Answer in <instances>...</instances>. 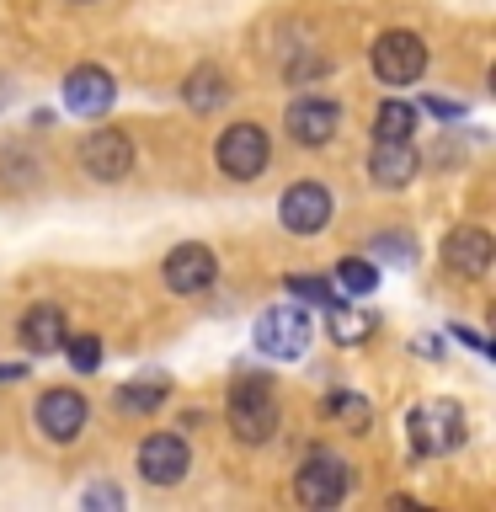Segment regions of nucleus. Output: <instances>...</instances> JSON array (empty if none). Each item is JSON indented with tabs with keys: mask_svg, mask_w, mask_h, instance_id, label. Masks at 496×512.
I'll return each mask as SVG.
<instances>
[{
	"mask_svg": "<svg viewBox=\"0 0 496 512\" xmlns=\"http://www.w3.org/2000/svg\"><path fill=\"white\" fill-rule=\"evenodd\" d=\"M224 422H230L235 443L262 448L278 432V390H272V379L267 374H235L230 400H224Z\"/></svg>",
	"mask_w": 496,
	"mask_h": 512,
	"instance_id": "obj_1",
	"label": "nucleus"
},
{
	"mask_svg": "<svg viewBox=\"0 0 496 512\" xmlns=\"http://www.w3.org/2000/svg\"><path fill=\"white\" fill-rule=\"evenodd\" d=\"M406 448L411 459H443L464 448V406L454 400H422V406L406 411Z\"/></svg>",
	"mask_w": 496,
	"mask_h": 512,
	"instance_id": "obj_2",
	"label": "nucleus"
},
{
	"mask_svg": "<svg viewBox=\"0 0 496 512\" xmlns=\"http://www.w3.org/2000/svg\"><path fill=\"white\" fill-rule=\"evenodd\" d=\"M251 342L272 363H299L304 352H310V342H315V326H310V315H304L299 304H272V310L256 315Z\"/></svg>",
	"mask_w": 496,
	"mask_h": 512,
	"instance_id": "obj_3",
	"label": "nucleus"
},
{
	"mask_svg": "<svg viewBox=\"0 0 496 512\" xmlns=\"http://www.w3.org/2000/svg\"><path fill=\"white\" fill-rule=\"evenodd\" d=\"M368 70H374L379 86H416V80L427 75V38L422 32H406V27H395V32H384V38L368 48Z\"/></svg>",
	"mask_w": 496,
	"mask_h": 512,
	"instance_id": "obj_4",
	"label": "nucleus"
},
{
	"mask_svg": "<svg viewBox=\"0 0 496 512\" xmlns=\"http://www.w3.org/2000/svg\"><path fill=\"white\" fill-rule=\"evenodd\" d=\"M347 491H352L347 459L326 454V448H315V454H304V464L294 470V496H299L304 507H315V512H331V507H342V502H347Z\"/></svg>",
	"mask_w": 496,
	"mask_h": 512,
	"instance_id": "obj_5",
	"label": "nucleus"
},
{
	"mask_svg": "<svg viewBox=\"0 0 496 512\" xmlns=\"http://www.w3.org/2000/svg\"><path fill=\"white\" fill-rule=\"evenodd\" d=\"M214 160L230 182H256L272 160V144H267V128L262 123H230L214 144Z\"/></svg>",
	"mask_w": 496,
	"mask_h": 512,
	"instance_id": "obj_6",
	"label": "nucleus"
},
{
	"mask_svg": "<svg viewBox=\"0 0 496 512\" xmlns=\"http://www.w3.org/2000/svg\"><path fill=\"white\" fill-rule=\"evenodd\" d=\"M139 480L144 486H182L187 470H192V448L182 432H150L139 443Z\"/></svg>",
	"mask_w": 496,
	"mask_h": 512,
	"instance_id": "obj_7",
	"label": "nucleus"
},
{
	"mask_svg": "<svg viewBox=\"0 0 496 512\" xmlns=\"http://www.w3.org/2000/svg\"><path fill=\"white\" fill-rule=\"evenodd\" d=\"M80 171H86L91 182H123V176L134 171V139H128L123 128H91V134L80 139Z\"/></svg>",
	"mask_w": 496,
	"mask_h": 512,
	"instance_id": "obj_8",
	"label": "nucleus"
},
{
	"mask_svg": "<svg viewBox=\"0 0 496 512\" xmlns=\"http://www.w3.org/2000/svg\"><path fill=\"white\" fill-rule=\"evenodd\" d=\"M331 214H336V198L326 182H294L278 198V219L288 235H320L331 224Z\"/></svg>",
	"mask_w": 496,
	"mask_h": 512,
	"instance_id": "obj_9",
	"label": "nucleus"
},
{
	"mask_svg": "<svg viewBox=\"0 0 496 512\" xmlns=\"http://www.w3.org/2000/svg\"><path fill=\"white\" fill-rule=\"evenodd\" d=\"M166 288L171 294H187V299H198V294H208V288L219 283V256H214V246H203V240H182L171 256H166Z\"/></svg>",
	"mask_w": 496,
	"mask_h": 512,
	"instance_id": "obj_10",
	"label": "nucleus"
},
{
	"mask_svg": "<svg viewBox=\"0 0 496 512\" xmlns=\"http://www.w3.org/2000/svg\"><path fill=\"white\" fill-rule=\"evenodd\" d=\"M32 422H38V432L48 443H75L80 432H86V422H91V406H86V395L80 390H43L38 395V411H32Z\"/></svg>",
	"mask_w": 496,
	"mask_h": 512,
	"instance_id": "obj_11",
	"label": "nucleus"
},
{
	"mask_svg": "<svg viewBox=\"0 0 496 512\" xmlns=\"http://www.w3.org/2000/svg\"><path fill=\"white\" fill-rule=\"evenodd\" d=\"M283 128L299 150H326L336 139V128H342V107H336L331 96H299V102L283 112Z\"/></svg>",
	"mask_w": 496,
	"mask_h": 512,
	"instance_id": "obj_12",
	"label": "nucleus"
},
{
	"mask_svg": "<svg viewBox=\"0 0 496 512\" xmlns=\"http://www.w3.org/2000/svg\"><path fill=\"white\" fill-rule=\"evenodd\" d=\"M496 262V240L480 224H459V230L443 235V267L459 272V278H486Z\"/></svg>",
	"mask_w": 496,
	"mask_h": 512,
	"instance_id": "obj_13",
	"label": "nucleus"
},
{
	"mask_svg": "<svg viewBox=\"0 0 496 512\" xmlns=\"http://www.w3.org/2000/svg\"><path fill=\"white\" fill-rule=\"evenodd\" d=\"M112 96H118V80H112L102 64H75V70L64 75V107H70L75 118H102L112 107Z\"/></svg>",
	"mask_w": 496,
	"mask_h": 512,
	"instance_id": "obj_14",
	"label": "nucleus"
},
{
	"mask_svg": "<svg viewBox=\"0 0 496 512\" xmlns=\"http://www.w3.org/2000/svg\"><path fill=\"white\" fill-rule=\"evenodd\" d=\"M416 171H422V155H416L411 139H374V150H368V176H374L379 187H411Z\"/></svg>",
	"mask_w": 496,
	"mask_h": 512,
	"instance_id": "obj_15",
	"label": "nucleus"
},
{
	"mask_svg": "<svg viewBox=\"0 0 496 512\" xmlns=\"http://www.w3.org/2000/svg\"><path fill=\"white\" fill-rule=\"evenodd\" d=\"M64 310L54 299H43V304H32V310L16 320V342H22L32 358H48V352H59V342H64Z\"/></svg>",
	"mask_w": 496,
	"mask_h": 512,
	"instance_id": "obj_16",
	"label": "nucleus"
},
{
	"mask_svg": "<svg viewBox=\"0 0 496 512\" xmlns=\"http://www.w3.org/2000/svg\"><path fill=\"white\" fill-rule=\"evenodd\" d=\"M182 102H187L192 112H198V118H203V112H214V107H224V102H230V80H224V70H219V64H198V70L187 75V86H182Z\"/></svg>",
	"mask_w": 496,
	"mask_h": 512,
	"instance_id": "obj_17",
	"label": "nucleus"
},
{
	"mask_svg": "<svg viewBox=\"0 0 496 512\" xmlns=\"http://www.w3.org/2000/svg\"><path fill=\"white\" fill-rule=\"evenodd\" d=\"M320 411H326L342 432H352V438L374 432V406H368V395H358V390H331L320 400Z\"/></svg>",
	"mask_w": 496,
	"mask_h": 512,
	"instance_id": "obj_18",
	"label": "nucleus"
},
{
	"mask_svg": "<svg viewBox=\"0 0 496 512\" xmlns=\"http://www.w3.org/2000/svg\"><path fill=\"white\" fill-rule=\"evenodd\" d=\"M416 128H422V107H416V102H400V96L379 102V112H374V139H411Z\"/></svg>",
	"mask_w": 496,
	"mask_h": 512,
	"instance_id": "obj_19",
	"label": "nucleus"
},
{
	"mask_svg": "<svg viewBox=\"0 0 496 512\" xmlns=\"http://www.w3.org/2000/svg\"><path fill=\"white\" fill-rule=\"evenodd\" d=\"M166 395H171V379H166V374L134 379V384H123V390H118V411H134V416H139V411H155Z\"/></svg>",
	"mask_w": 496,
	"mask_h": 512,
	"instance_id": "obj_20",
	"label": "nucleus"
},
{
	"mask_svg": "<svg viewBox=\"0 0 496 512\" xmlns=\"http://www.w3.org/2000/svg\"><path fill=\"white\" fill-rule=\"evenodd\" d=\"M336 288H342V294H352V299H368V294L379 288V267L363 262V256H347V262L336 267Z\"/></svg>",
	"mask_w": 496,
	"mask_h": 512,
	"instance_id": "obj_21",
	"label": "nucleus"
},
{
	"mask_svg": "<svg viewBox=\"0 0 496 512\" xmlns=\"http://www.w3.org/2000/svg\"><path fill=\"white\" fill-rule=\"evenodd\" d=\"M64 352H70V368H75V374H96V363H102V336H64V342H59Z\"/></svg>",
	"mask_w": 496,
	"mask_h": 512,
	"instance_id": "obj_22",
	"label": "nucleus"
},
{
	"mask_svg": "<svg viewBox=\"0 0 496 512\" xmlns=\"http://www.w3.org/2000/svg\"><path fill=\"white\" fill-rule=\"evenodd\" d=\"M368 256H384V262H395V267H411L416 262V240H406V235H374V240H368Z\"/></svg>",
	"mask_w": 496,
	"mask_h": 512,
	"instance_id": "obj_23",
	"label": "nucleus"
},
{
	"mask_svg": "<svg viewBox=\"0 0 496 512\" xmlns=\"http://www.w3.org/2000/svg\"><path fill=\"white\" fill-rule=\"evenodd\" d=\"M331 336L352 347L358 336H368V315H352L347 304H331Z\"/></svg>",
	"mask_w": 496,
	"mask_h": 512,
	"instance_id": "obj_24",
	"label": "nucleus"
},
{
	"mask_svg": "<svg viewBox=\"0 0 496 512\" xmlns=\"http://www.w3.org/2000/svg\"><path fill=\"white\" fill-rule=\"evenodd\" d=\"M288 294L315 299V304H326V310H331V304H342V299H336V283H326V278H299V272L288 278Z\"/></svg>",
	"mask_w": 496,
	"mask_h": 512,
	"instance_id": "obj_25",
	"label": "nucleus"
},
{
	"mask_svg": "<svg viewBox=\"0 0 496 512\" xmlns=\"http://www.w3.org/2000/svg\"><path fill=\"white\" fill-rule=\"evenodd\" d=\"M86 507H123V491L118 486H91L86 491Z\"/></svg>",
	"mask_w": 496,
	"mask_h": 512,
	"instance_id": "obj_26",
	"label": "nucleus"
},
{
	"mask_svg": "<svg viewBox=\"0 0 496 512\" xmlns=\"http://www.w3.org/2000/svg\"><path fill=\"white\" fill-rule=\"evenodd\" d=\"M427 112H432V118H443V123L464 118V107H459V102H448V96H427Z\"/></svg>",
	"mask_w": 496,
	"mask_h": 512,
	"instance_id": "obj_27",
	"label": "nucleus"
},
{
	"mask_svg": "<svg viewBox=\"0 0 496 512\" xmlns=\"http://www.w3.org/2000/svg\"><path fill=\"white\" fill-rule=\"evenodd\" d=\"M448 336H454V342H464V347H475V352H491V342H486L480 331H470V326H454Z\"/></svg>",
	"mask_w": 496,
	"mask_h": 512,
	"instance_id": "obj_28",
	"label": "nucleus"
},
{
	"mask_svg": "<svg viewBox=\"0 0 496 512\" xmlns=\"http://www.w3.org/2000/svg\"><path fill=\"white\" fill-rule=\"evenodd\" d=\"M22 374H27L22 363H0V384H11V379H22Z\"/></svg>",
	"mask_w": 496,
	"mask_h": 512,
	"instance_id": "obj_29",
	"label": "nucleus"
},
{
	"mask_svg": "<svg viewBox=\"0 0 496 512\" xmlns=\"http://www.w3.org/2000/svg\"><path fill=\"white\" fill-rule=\"evenodd\" d=\"M70 6H91V0H70Z\"/></svg>",
	"mask_w": 496,
	"mask_h": 512,
	"instance_id": "obj_30",
	"label": "nucleus"
}]
</instances>
